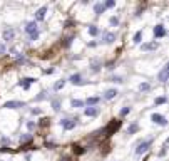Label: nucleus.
<instances>
[{
	"mask_svg": "<svg viewBox=\"0 0 169 161\" xmlns=\"http://www.w3.org/2000/svg\"><path fill=\"white\" fill-rule=\"evenodd\" d=\"M151 144H152L151 139H146L144 143H141L139 146L136 148V154H144V153H148L149 148H151Z\"/></svg>",
	"mask_w": 169,
	"mask_h": 161,
	"instance_id": "nucleus-1",
	"label": "nucleus"
},
{
	"mask_svg": "<svg viewBox=\"0 0 169 161\" xmlns=\"http://www.w3.org/2000/svg\"><path fill=\"white\" fill-rule=\"evenodd\" d=\"M60 126H62L65 131H70V129H74V127L77 126V119H62V121H60Z\"/></svg>",
	"mask_w": 169,
	"mask_h": 161,
	"instance_id": "nucleus-2",
	"label": "nucleus"
},
{
	"mask_svg": "<svg viewBox=\"0 0 169 161\" xmlns=\"http://www.w3.org/2000/svg\"><path fill=\"white\" fill-rule=\"evenodd\" d=\"M4 107H7V109H19V107H25V102H22V101H7L4 104Z\"/></svg>",
	"mask_w": 169,
	"mask_h": 161,
	"instance_id": "nucleus-3",
	"label": "nucleus"
},
{
	"mask_svg": "<svg viewBox=\"0 0 169 161\" xmlns=\"http://www.w3.org/2000/svg\"><path fill=\"white\" fill-rule=\"evenodd\" d=\"M151 119H152V123L159 124V126H166V124H168V119L162 114H157V113H154V114L151 116Z\"/></svg>",
	"mask_w": 169,
	"mask_h": 161,
	"instance_id": "nucleus-4",
	"label": "nucleus"
},
{
	"mask_svg": "<svg viewBox=\"0 0 169 161\" xmlns=\"http://www.w3.org/2000/svg\"><path fill=\"white\" fill-rule=\"evenodd\" d=\"M84 114L87 116V118H96V116H99V107H85L84 109Z\"/></svg>",
	"mask_w": 169,
	"mask_h": 161,
	"instance_id": "nucleus-5",
	"label": "nucleus"
},
{
	"mask_svg": "<svg viewBox=\"0 0 169 161\" xmlns=\"http://www.w3.org/2000/svg\"><path fill=\"white\" fill-rule=\"evenodd\" d=\"M45 13H47V7H40V9L35 12V20L34 22H40L45 19Z\"/></svg>",
	"mask_w": 169,
	"mask_h": 161,
	"instance_id": "nucleus-6",
	"label": "nucleus"
},
{
	"mask_svg": "<svg viewBox=\"0 0 169 161\" xmlns=\"http://www.w3.org/2000/svg\"><path fill=\"white\" fill-rule=\"evenodd\" d=\"M166 35V29H164V25H156L154 27V37L156 39H161V37H164Z\"/></svg>",
	"mask_w": 169,
	"mask_h": 161,
	"instance_id": "nucleus-7",
	"label": "nucleus"
},
{
	"mask_svg": "<svg viewBox=\"0 0 169 161\" xmlns=\"http://www.w3.org/2000/svg\"><path fill=\"white\" fill-rule=\"evenodd\" d=\"M34 82H35L34 77H25V79H22L20 82H19V86H20V87H24V89H29L30 84H34Z\"/></svg>",
	"mask_w": 169,
	"mask_h": 161,
	"instance_id": "nucleus-8",
	"label": "nucleus"
},
{
	"mask_svg": "<svg viewBox=\"0 0 169 161\" xmlns=\"http://www.w3.org/2000/svg\"><path fill=\"white\" fill-rule=\"evenodd\" d=\"M117 94H119L117 89H107L106 92H104V99H106V101H110V99H114Z\"/></svg>",
	"mask_w": 169,
	"mask_h": 161,
	"instance_id": "nucleus-9",
	"label": "nucleus"
},
{
	"mask_svg": "<svg viewBox=\"0 0 169 161\" xmlns=\"http://www.w3.org/2000/svg\"><path fill=\"white\" fill-rule=\"evenodd\" d=\"M102 40H104L106 44H112L116 40V34H114V32H106L104 37H102Z\"/></svg>",
	"mask_w": 169,
	"mask_h": 161,
	"instance_id": "nucleus-10",
	"label": "nucleus"
},
{
	"mask_svg": "<svg viewBox=\"0 0 169 161\" xmlns=\"http://www.w3.org/2000/svg\"><path fill=\"white\" fill-rule=\"evenodd\" d=\"M25 32L27 34H34V32H37V22H29L25 25Z\"/></svg>",
	"mask_w": 169,
	"mask_h": 161,
	"instance_id": "nucleus-11",
	"label": "nucleus"
},
{
	"mask_svg": "<svg viewBox=\"0 0 169 161\" xmlns=\"http://www.w3.org/2000/svg\"><path fill=\"white\" fill-rule=\"evenodd\" d=\"M157 47H159V42H149V44H142V51H156Z\"/></svg>",
	"mask_w": 169,
	"mask_h": 161,
	"instance_id": "nucleus-12",
	"label": "nucleus"
},
{
	"mask_svg": "<svg viewBox=\"0 0 169 161\" xmlns=\"http://www.w3.org/2000/svg\"><path fill=\"white\" fill-rule=\"evenodd\" d=\"M119 127H121V121H112V123H110L109 126H107V129H106V131L110 134L112 131H117Z\"/></svg>",
	"mask_w": 169,
	"mask_h": 161,
	"instance_id": "nucleus-13",
	"label": "nucleus"
},
{
	"mask_svg": "<svg viewBox=\"0 0 169 161\" xmlns=\"http://www.w3.org/2000/svg\"><path fill=\"white\" fill-rule=\"evenodd\" d=\"M168 74H169V67H168V66H164L162 71L159 72V80H161V82H166V80H168Z\"/></svg>",
	"mask_w": 169,
	"mask_h": 161,
	"instance_id": "nucleus-14",
	"label": "nucleus"
},
{
	"mask_svg": "<svg viewBox=\"0 0 169 161\" xmlns=\"http://www.w3.org/2000/svg\"><path fill=\"white\" fill-rule=\"evenodd\" d=\"M69 80H70L72 84H84V80H82V76H80V74H72Z\"/></svg>",
	"mask_w": 169,
	"mask_h": 161,
	"instance_id": "nucleus-15",
	"label": "nucleus"
},
{
	"mask_svg": "<svg viewBox=\"0 0 169 161\" xmlns=\"http://www.w3.org/2000/svg\"><path fill=\"white\" fill-rule=\"evenodd\" d=\"M94 12H96V15H101V13L106 12V7H104V4H96L94 5Z\"/></svg>",
	"mask_w": 169,
	"mask_h": 161,
	"instance_id": "nucleus-16",
	"label": "nucleus"
},
{
	"mask_svg": "<svg viewBox=\"0 0 169 161\" xmlns=\"http://www.w3.org/2000/svg\"><path fill=\"white\" fill-rule=\"evenodd\" d=\"M13 37H15V32H13L12 29H7L4 32V40H12Z\"/></svg>",
	"mask_w": 169,
	"mask_h": 161,
	"instance_id": "nucleus-17",
	"label": "nucleus"
},
{
	"mask_svg": "<svg viewBox=\"0 0 169 161\" xmlns=\"http://www.w3.org/2000/svg\"><path fill=\"white\" fill-rule=\"evenodd\" d=\"M99 101H101V98H97V96H92V98H87V101H85V104H87V106H90V107H92L94 104H97Z\"/></svg>",
	"mask_w": 169,
	"mask_h": 161,
	"instance_id": "nucleus-18",
	"label": "nucleus"
},
{
	"mask_svg": "<svg viewBox=\"0 0 169 161\" xmlns=\"http://www.w3.org/2000/svg\"><path fill=\"white\" fill-rule=\"evenodd\" d=\"M151 89V84L149 82H141L139 84V91H142V92H146V91Z\"/></svg>",
	"mask_w": 169,
	"mask_h": 161,
	"instance_id": "nucleus-19",
	"label": "nucleus"
},
{
	"mask_svg": "<svg viewBox=\"0 0 169 161\" xmlns=\"http://www.w3.org/2000/svg\"><path fill=\"white\" fill-rule=\"evenodd\" d=\"M137 129H139V126H137V124H131V126H129V129H127V134H134L136 131H137Z\"/></svg>",
	"mask_w": 169,
	"mask_h": 161,
	"instance_id": "nucleus-20",
	"label": "nucleus"
},
{
	"mask_svg": "<svg viewBox=\"0 0 169 161\" xmlns=\"http://www.w3.org/2000/svg\"><path fill=\"white\" fill-rule=\"evenodd\" d=\"M70 104H72V107H82V106H84V101H80V99H74Z\"/></svg>",
	"mask_w": 169,
	"mask_h": 161,
	"instance_id": "nucleus-21",
	"label": "nucleus"
},
{
	"mask_svg": "<svg viewBox=\"0 0 169 161\" xmlns=\"http://www.w3.org/2000/svg\"><path fill=\"white\" fill-rule=\"evenodd\" d=\"M64 86H65V80H59V82H55V86H54V89L55 91H60V89H62V87H64Z\"/></svg>",
	"mask_w": 169,
	"mask_h": 161,
	"instance_id": "nucleus-22",
	"label": "nucleus"
},
{
	"mask_svg": "<svg viewBox=\"0 0 169 161\" xmlns=\"http://www.w3.org/2000/svg\"><path fill=\"white\" fill-rule=\"evenodd\" d=\"M141 39H142V30L136 32V35H134V44H139V42H141Z\"/></svg>",
	"mask_w": 169,
	"mask_h": 161,
	"instance_id": "nucleus-23",
	"label": "nucleus"
},
{
	"mask_svg": "<svg viewBox=\"0 0 169 161\" xmlns=\"http://www.w3.org/2000/svg\"><path fill=\"white\" fill-rule=\"evenodd\" d=\"M52 109H54V111H59L60 109V101H59V99H54V101H52Z\"/></svg>",
	"mask_w": 169,
	"mask_h": 161,
	"instance_id": "nucleus-24",
	"label": "nucleus"
},
{
	"mask_svg": "<svg viewBox=\"0 0 169 161\" xmlns=\"http://www.w3.org/2000/svg\"><path fill=\"white\" fill-rule=\"evenodd\" d=\"M89 34H90V35H97V34H99V29H97L96 25H90V27H89Z\"/></svg>",
	"mask_w": 169,
	"mask_h": 161,
	"instance_id": "nucleus-25",
	"label": "nucleus"
},
{
	"mask_svg": "<svg viewBox=\"0 0 169 161\" xmlns=\"http://www.w3.org/2000/svg\"><path fill=\"white\" fill-rule=\"evenodd\" d=\"M30 139H32L30 134H22L20 136V143H27V141H30Z\"/></svg>",
	"mask_w": 169,
	"mask_h": 161,
	"instance_id": "nucleus-26",
	"label": "nucleus"
},
{
	"mask_svg": "<svg viewBox=\"0 0 169 161\" xmlns=\"http://www.w3.org/2000/svg\"><path fill=\"white\" fill-rule=\"evenodd\" d=\"M104 7H106V9H112V7H116V2L114 0H107L106 4H104Z\"/></svg>",
	"mask_w": 169,
	"mask_h": 161,
	"instance_id": "nucleus-27",
	"label": "nucleus"
},
{
	"mask_svg": "<svg viewBox=\"0 0 169 161\" xmlns=\"http://www.w3.org/2000/svg\"><path fill=\"white\" fill-rule=\"evenodd\" d=\"M129 113H131V107H129V106H126V107L121 109V116H126V114H129Z\"/></svg>",
	"mask_w": 169,
	"mask_h": 161,
	"instance_id": "nucleus-28",
	"label": "nucleus"
},
{
	"mask_svg": "<svg viewBox=\"0 0 169 161\" xmlns=\"http://www.w3.org/2000/svg\"><path fill=\"white\" fill-rule=\"evenodd\" d=\"M110 25H119V17H110Z\"/></svg>",
	"mask_w": 169,
	"mask_h": 161,
	"instance_id": "nucleus-29",
	"label": "nucleus"
},
{
	"mask_svg": "<svg viewBox=\"0 0 169 161\" xmlns=\"http://www.w3.org/2000/svg\"><path fill=\"white\" fill-rule=\"evenodd\" d=\"M154 102H156V104H164V102H166V98H164V96H161V98H157Z\"/></svg>",
	"mask_w": 169,
	"mask_h": 161,
	"instance_id": "nucleus-30",
	"label": "nucleus"
},
{
	"mask_svg": "<svg viewBox=\"0 0 169 161\" xmlns=\"http://www.w3.org/2000/svg\"><path fill=\"white\" fill-rule=\"evenodd\" d=\"M37 39H39V30L34 32V34H30V40H37Z\"/></svg>",
	"mask_w": 169,
	"mask_h": 161,
	"instance_id": "nucleus-31",
	"label": "nucleus"
},
{
	"mask_svg": "<svg viewBox=\"0 0 169 161\" xmlns=\"http://www.w3.org/2000/svg\"><path fill=\"white\" fill-rule=\"evenodd\" d=\"M110 80H114V82H119V84H121V82H122V77L116 76V77H112V79H110Z\"/></svg>",
	"mask_w": 169,
	"mask_h": 161,
	"instance_id": "nucleus-32",
	"label": "nucleus"
},
{
	"mask_svg": "<svg viewBox=\"0 0 169 161\" xmlns=\"http://www.w3.org/2000/svg\"><path fill=\"white\" fill-rule=\"evenodd\" d=\"M70 44H72V37L65 39V42H64V45H65V47H69V45H70Z\"/></svg>",
	"mask_w": 169,
	"mask_h": 161,
	"instance_id": "nucleus-33",
	"label": "nucleus"
},
{
	"mask_svg": "<svg viewBox=\"0 0 169 161\" xmlns=\"http://www.w3.org/2000/svg\"><path fill=\"white\" fill-rule=\"evenodd\" d=\"M27 127H29V129H34V127H35V123H34V121H29V123H27Z\"/></svg>",
	"mask_w": 169,
	"mask_h": 161,
	"instance_id": "nucleus-34",
	"label": "nucleus"
},
{
	"mask_svg": "<svg viewBox=\"0 0 169 161\" xmlns=\"http://www.w3.org/2000/svg\"><path fill=\"white\" fill-rule=\"evenodd\" d=\"M166 144H168V143H164V146H162V149H161V151H159V156H164V154H166Z\"/></svg>",
	"mask_w": 169,
	"mask_h": 161,
	"instance_id": "nucleus-35",
	"label": "nucleus"
},
{
	"mask_svg": "<svg viewBox=\"0 0 169 161\" xmlns=\"http://www.w3.org/2000/svg\"><path fill=\"white\" fill-rule=\"evenodd\" d=\"M44 98H45V92H40V96H37V101H42Z\"/></svg>",
	"mask_w": 169,
	"mask_h": 161,
	"instance_id": "nucleus-36",
	"label": "nucleus"
},
{
	"mask_svg": "<svg viewBox=\"0 0 169 161\" xmlns=\"http://www.w3.org/2000/svg\"><path fill=\"white\" fill-rule=\"evenodd\" d=\"M0 54H5V45L4 44H0Z\"/></svg>",
	"mask_w": 169,
	"mask_h": 161,
	"instance_id": "nucleus-37",
	"label": "nucleus"
},
{
	"mask_svg": "<svg viewBox=\"0 0 169 161\" xmlns=\"http://www.w3.org/2000/svg\"><path fill=\"white\" fill-rule=\"evenodd\" d=\"M32 114H40V109H32Z\"/></svg>",
	"mask_w": 169,
	"mask_h": 161,
	"instance_id": "nucleus-38",
	"label": "nucleus"
},
{
	"mask_svg": "<svg viewBox=\"0 0 169 161\" xmlns=\"http://www.w3.org/2000/svg\"><path fill=\"white\" fill-rule=\"evenodd\" d=\"M60 161H67V158H64V160H60Z\"/></svg>",
	"mask_w": 169,
	"mask_h": 161,
	"instance_id": "nucleus-39",
	"label": "nucleus"
}]
</instances>
